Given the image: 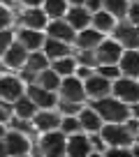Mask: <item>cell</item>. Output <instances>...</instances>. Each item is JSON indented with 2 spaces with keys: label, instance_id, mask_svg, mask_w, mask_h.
<instances>
[{
  "label": "cell",
  "instance_id": "obj_27",
  "mask_svg": "<svg viewBox=\"0 0 139 157\" xmlns=\"http://www.w3.org/2000/svg\"><path fill=\"white\" fill-rule=\"evenodd\" d=\"M77 58H72V56H63V58H56L54 63H51V69H54L56 74H60V76H70V74L77 72Z\"/></svg>",
  "mask_w": 139,
  "mask_h": 157
},
{
  "label": "cell",
  "instance_id": "obj_11",
  "mask_svg": "<svg viewBox=\"0 0 139 157\" xmlns=\"http://www.w3.org/2000/svg\"><path fill=\"white\" fill-rule=\"evenodd\" d=\"M46 37H54V39H60V42L72 44L74 37H77V30L65 19H49V23H46Z\"/></svg>",
  "mask_w": 139,
  "mask_h": 157
},
{
  "label": "cell",
  "instance_id": "obj_39",
  "mask_svg": "<svg viewBox=\"0 0 139 157\" xmlns=\"http://www.w3.org/2000/svg\"><path fill=\"white\" fill-rule=\"evenodd\" d=\"M74 74H77V76L81 78V81H84L86 76H90V74H93V69H90L88 65H81V67H79V65H77V72H74Z\"/></svg>",
  "mask_w": 139,
  "mask_h": 157
},
{
  "label": "cell",
  "instance_id": "obj_35",
  "mask_svg": "<svg viewBox=\"0 0 139 157\" xmlns=\"http://www.w3.org/2000/svg\"><path fill=\"white\" fill-rule=\"evenodd\" d=\"M12 21H14L12 10L7 5H0V30L2 28H12Z\"/></svg>",
  "mask_w": 139,
  "mask_h": 157
},
{
  "label": "cell",
  "instance_id": "obj_4",
  "mask_svg": "<svg viewBox=\"0 0 139 157\" xmlns=\"http://www.w3.org/2000/svg\"><path fill=\"white\" fill-rule=\"evenodd\" d=\"M111 93L121 102L134 104V102H139V81L132 76H118L116 81H111Z\"/></svg>",
  "mask_w": 139,
  "mask_h": 157
},
{
  "label": "cell",
  "instance_id": "obj_15",
  "mask_svg": "<svg viewBox=\"0 0 139 157\" xmlns=\"http://www.w3.org/2000/svg\"><path fill=\"white\" fill-rule=\"evenodd\" d=\"M26 58H28V49H26L21 42H12L10 49L2 53V63L7 65V67H14V69H21L26 65Z\"/></svg>",
  "mask_w": 139,
  "mask_h": 157
},
{
  "label": "cell",
  "instance_id": "obj_32",
  "mask_svg": "<svg viewBox=\"0 0 139 157\" xmlns=\"http://www.w3.org/2000/svg\"><path fill=\"white\" fill-rule=\"evenodd\" d=\"M77 63H79V65H88V67H95V65H97V58H95V49H79Z\"/></svg>",
  "mask_w": 139,
  "mask_h": 157
},
{
  "label": "cell",
  "instance_id": "obj_14",
  "mask_svg": "<svg viewBox=\"0 0 139 157\" xmlns=\"http://www.w3.org/2000/svg\"><path fill=\"white\" fill-rule=\"evenodd\" d=\"M26 95L37 104V109H54L56 104H58L56 90H46V88H42V86H37V83H30V88H28Z\"/></svg>",
  "mask_w": 139,
  "mask_h": 157
},
{
  "label": "cell",
  "instance_id": "obj_19",
  "mask_svg": "<svg viewBox=\"0 0 139 157\" xmlns=\"http://www.w3.org/2000/svg\"><path fill=\"white\" fill-rule=\"evenodd\" d=\"M102 39H104V33H100L97 28L88 25V28L77 30L74 42H77V46H79V49H95V46H97Z\"/></svg>",
  "mask_w": 139,
  "mask_h": 157
},
{
  "label": "cell",
  "instance_id": "obj_28",
  "mask_svg": "<svg viewBox=\"0 0 139 157\" xmlns=\"http://www.w3.org/2000/svg\"><path fill=\"white\" fill-rule=\"evenodd\" d=\"M42 7H44L46 19H63L65 12H67V7H70V2L67 0H44Z\"/></svg>",
  "mask_w": 139,
  "mask_h": 157
},
{
  "label": "cell",
  "instance_id": "obj_45",
  "mask_svg": "<svg viewBox=\"0 0 139 157\" xmlns=\"http://www.w3.org/2000/svg\"><path fill=\"white\" fill-rule=\"evenodd\" d=\"M2 134H5V125L0 123V136H2Z\"/></svg>",
  "mask_w": 139,
  "mask_h": 157
},
{
  "label": "cell",
  "instance_id": "obj_3",
  "mask_svg": "<svg viewBox=\"0 0 139 157\" xmlns=\"http://www.w3.org/2000/svg\"><path fill=\"white\" fill-rule=\"evenodd\" d=\"M56 93L60 95V99L65 102H77L81 104L86 99V90H84V81H81L77 74H70V76H63L60 78V86Z\"/></svg>",
  "mask_w": 139,
  "mask_h": 157
},
{
  "label": "cell",
  "instance_id": "obj_17",
  "mask_svg": "<svg viewBox=\"0 0 139 157\" xmlns=\"http://www.w3.org/2000/svg\"><path fill=\"white\" fill-rule=\"evenodd\" d=\"M118 67L121 74L139 78V49H125L118 58Z\"/></svg>",
  "mask_w": 139,
  "mask_h": 157
},
{
  "label": "cell",
  "instance_id": "obj_16",
  "mask_svg": "<svg viewBox=\"0 0 139 157\" xmlns=\"http://www.w3.org/2000/svg\"><path fill=\"white\" fill-rule=\"evenodd\" d=\"M63 19L67 21L74 30H81V28H88L90 25V12L86 10L84 5H70Z\"/></svg>",
  "mask_w": 139,
  "mask_h": 157
},
{
  "label": "cell",
  "instance_id": "obj_37",
  "mask_svg": "<svg viewBox=\"0 0 139 157\" xmlns=\"http://www.w3.org/2000/svg\"><path fill=\"white\" fill-rule=\"evenodd\" d=\"M128 21L130 23H134V25H139V2H130V7H128Z\"/></svg>",
  "mask_w": 139,
  "mask_h": 157
},
{
  "label": "cell",
  "instance_id": "obj_46",
  "mask_svg": "<svg viewBox=\"0 0 139 157\" xmlns=\"http://www.w3.org/2000/svg\"><path fill=\"white\" fill-rule=\"evenodd\" d=\"M134 136H137V139H134V141L139 143V127H137V132H134Z\"/></svg>",
  "mask_w": 139,
  "mask_h": 157
},
{
  "label": "cell",
  "instance_id": "obj_38",
  "mask_svg": "<svg viewBox=\"0 0 139 157\" xmlns=\"http://www.w3.org/2000/svg\"><path fill=\"white\" fill-rule=\"evenodd\" d=\"M84 7L93 14V12H97V10H102V0H86L84 2Z\"/></svg>",
  "mask_w": 139,
  "mask_h": 157
},
{
  "label": "cell",
  "instance_id": "obj_12",
  "mask_svg": "<svg viewBox=\"0 0 139 157\" xmlns=\"http://www.w3.org/2000/svg\"><path fill=\"white\" fill-rule=\"evenodd\" d=\"M84 90H86V95L93 97V99L104 97V95L111 93V81H109V78H104V76H100L97 72H93L90 76L84 78Z\"/></svg>",
  "mask_w": 139,
  "mask_h": 157
},
{
  "label": "cell",
  "instance_id": "obj_34",
  "mask_svg": "<svg viewBox=\"0 0 139 157\" xmlns=\"http://www.w3.org/2000/svg\"><path fill=\"white\" fill-rule=\"evenodd\" d=\"M58 106H60V116H77V111L81 109V104H77V102H65V99H58Z\"/></svg>",
  "mask_w": 139,
  "mask_h": 157
},
{
  "label": "cell",
  "instance_id": "obj_10",
  "mask_svg": "<svg viewBox=\"0 0 139 157\" xmlns=\"http://www.w3.org/2000/svg\"><path fill=\"white\" fill-rule=\"evenodd\" d=\"M23 81L16 76H10V74H0V99L2 102H14L23 95Z\"/></svg>",
  "mask_w": 139,
  "mask_h": 157
},
{
  "label": "cell",
  "instance_id": "obj_18",
  "mask_svg": "<svg viewBox=\"0 0 139 157\" xmlns=\"http://www.w3.org/2000/svg\"><path fill=\"white\" fill-rule=\"evenodd\" d=\"M77 118H79V123H81V129H86V132H90V134H97L100 129H102V125H104V120L100 118V113L95 111L93 106L79 109V111H77Z\"/></svg>",
  "mask_w": 139,
  "mask_h": 157
},
{
  "label": "cell",
  "instance_id": "obj_33",
  "mask_svg": "<svg viewBox=\"0 0 139 157\" xmlns=\"http://www.w3.org/2000/svg\"><path fill=\"white\" fill-rule=\"evenodd\" d=\"M16 39V35L12 33L10 28H2L0 30V58H2V53H5L7 49H10V44Z\"/></svg>",
  "mask_w": 139,
  "mask_h": 157
},
{
  "label": "cell",
  "instance_id": "obj_2",
  "mask_svg": "<svg viewBox=\"0 0 139 157\" xmlns=\"http://www.w3.org/2000/svg\"><path fill=\"white\" fill-rule=\"evenodd\" d=\"M100 136H102L104 143L109 146H130L134 141L132 139V129L125 123H107L100 129Z\"/></svg>",
  "mask_w": 139,
  "mask_h": 157
},
{
  "label": "cell",
  "instance_id": "obj_26",
  "mask_svg": "<svg viewBox=\"0 0 139 157\" xmlns=\"http://www.w3.org/2000/svg\"><path fill=\"white\" fill-rule=\"evenodd\" d=\"M23 67L28 69V72L37 74V72H42V69L49 67V58L44 56V51H42V49L28 51V58H26V65H23Z\"/></svg>",
  "mask_w": 139,
  "mask_h": 157
},
{
  "label": "cell",
  "instance_id": "obj_42",
  "mask_svg": "<svg viewBox=\"0 0 139 157\" xmlns=\"http://www.w3.org/2000/svg\"><path fill=\"white\" fill-rule=\"evenodd\" d=\"M0 155H7V148H5V141H2V136H0Z\"/></svg>",
  "mask_w": 139,
  "mask_h": 157
},
{
  "label": "cell",
  "instance_id": "obj_6",
  "mask_svg": "<svg viewBox=\"0 0 139 157\" xmlns=\"http://www.w3.org/2000/svg\"><path fill=\"white\" fill-rule=\"evenodd\" d=\"M114 39L118 42L123 49H139V25L134 23H118L114 25Z\"/></svg>",
  "mask_w": 139,
  "mask_h": 157
},
{
  "label": "cell",
  "instance_id": "obj_40",
  "mask_svg": "<svg viewBox=\"0 0 139 157\" xmlns=\"http://www.w3.org/2000/svg\"><path fill=\"white\" fill-rule=\"evenodd\" d=\"M130 116H134V120L139 123V102L132 104V109H130Z\"/></svg>",
  "mask_w": 139,
  "mask_h": 157
},
{
  "label": "cell",
  "instance_id": "obj_1",
  "mask_svg": "<svg viewBox=\"0 0 139 157\" xmlns=\"http://www.w3.org/2000/svg\"><path fill=\"white\" fill-rule=\"evenodd\" d=\"M93 109L100 113L104 123H125L130 118V104L121 102L118 97H109V95L97 97L93 102Z\"/></svg>",
  "mask_w": 139,
  "mask_h": 157
},
{
  "label": "cell",
  "instance_id": "obj_21",
  "mask_svg": "<svg viewBox=\"0 0 139 157\" xmlns=\"http://www.w3.org/2000/svg\"><path fill=\"white\" fill-rule=\"evenodd\" d=\"M21 23H23V28H35V30H42L46 28V23H49V19H46L44 10H40V7H28V10L21 14Z\"/></svg>",
  "mask_w": 139,
  "mask_h": 157
},
{
  "label": "cell",
  "instance_id": "obj_41",
  "mask_svg": "<svg viewBox=\"0 0 139 157\" xmlns=\"http://www.w3.org/2000/svg\"><path fill=\"white\" fill-rule=\"evenodd\" d=\"M23 5H28V7H42V2L44 0H21Z\"/></svg>",
  "mask_w": 139,
  "mask_h": 157
},
{
  "label": "cell",
  "instance_id": "obj_13",
  "mask_svg": "<svg viewBox=\"0 0 139 157\" xmlns=\"http://www.w3.org/2000/svg\"><path fill=\"white\" fill-rule=\"evenodd\" d=\"M30 120H33V127L37 132H49V129H58L60 113H56L54 109H37Z\"/></svg>",
  "mask_w": 139,
  "mask_h": 157
},
{
  "label": "cell",
  "instance_id": "obj_30",
  "mask_svg": "<svg viewBox=\"0 0 139 157\" xmlns=\"http://www.w3.org/2000/svg\"><path fill=\"white\" fill-rule=\"evenodd\" d=\"M58 129L67 136V134H74V132H79L81 129V123H79V118L77 116H60V125H58Z\"/></svg>",
  "mask_w": 139,
  "mask_h": 157
},
{
  "label": "cell",
  "instance_id": "obj_25",
  "mask_svg": "<svg viewBox=\"0 0 139 157\" xmlns=\"http://www.w3.org/2000/svg\"><path fill=\"white\" fill-rule=\"evenodd\" d=\"M60 78H63L60 74H56L51 67H46V69H42V72L35 74V81H33V83L42 86V88H46V90H58Z\"/></svg>",
  "mask_w": 139,
  "mask_h": 157
},
{
  "label": "cell",
  "instance_id": "obj_24",
  "mask_svg": "<svg viewBox=\"0 0 139 157\" xmlns=\"http://www.w3.org/2000/svg\"><path fill=\"white\" fill-rule=\"evenodd\" d=\"M90 25L93 28H97L100 33H111L116 25V16H111L107 10H97L90 14Z\"/></svg>",
  "mask_w": 139,
  "mask_h": 157
},
{
  "label": "cell",
  "instance_id": "obj_47",
  "mask_svg": "<svg viewBox=\"0 0 139 157\" xmlns=\"http://www.w3.org/2000/svg\"><path fill=\"white\" fill-rule=\"evenodd\" d=\"M128 2H139V0H128Z\"/></svg>",
  "mask_w": 139,
  "mask_h": 157
},
{
  "label": "cell",
  "instance_id": "obj_29",
  "mask_svg": "<svg viewBox=\"0 0 139 157\" xmlns=\"http://www.w3.org/2000/svg\"><path fill=\"white\" fill-rule=\"evenodd\" d=\"M128 7L130 2L128 0H102V10H107L111 16H116V19H125V14H128Z\"/></svg>",
  "mask_w": 139,
  "mask_h": 157
},
{
  "label": "cell",
  "instance_id": "obj_31",
  "mask_svg": "<svg viewBox=\"0 0 139 157\" xmlns=\"http://www.w3.org/2000/svg\"><path fill=\"white\" fill-rule=\"evenodd\" d=\"M95 69H97L100 76L109 78V81H116V78L121 76V67H118V63H114V65H95Z\"/></svg>",
  "mask_w": 139,
  "mask_h": 157
},
{
  "label": "cell",
  "instance_id": "obj_9",
  "mask_svg": "<svg viewBox=\"0 0 139 157\" xmlns=\"http://www.w3.org/2000/svg\"><path fill=\"white\" fill-rule=\"evenodd\" d=\"M65 152L72 157H86L93 152V143H90V136L81 132L67 134V141H65Z\"/></svg>",
  "mask_w": 139,
  "mask_h": 157
},
{
  "label": "cell",
  "instance_id": "obj_43",
  "mask_svg": "<svg viewBox=\"0 0 139 157\" xmlns=\"http://www.w3.org/2000/svg\"><path fill=\"white\" fill-rule=\"evenodd\" d=\"M67 2H70V5H84L86 0H67Z\"/></svg>",
  "mask_w": 139,
  "mask_h": 157
},
{
  "label": "cell",
  "instance_id": "obj_36",
  "mask_svg": "<svg viewBox=\"0 0 139 157\" xmlns=\"http://www.w3.org/2000/svg\"><path fill=\"white\" fill-rule=\"evenodd\" d=\"M12 120V106H10V102H2L0 99V123L5 125V123H10Z\"/></svg>",
  "mask_w": 139,
  "mask_h": 157
},
{
  "label": "cell",
  "instance_id": "obj_22",
  "mask_svg": "<svg viewBox=\"0 0 139 157\" xmlns=\"http://www.w3.org/2000/svg\"><path fill=\"white\" fill-rule=\"evenodd\" d=\"M42 51H44V56L49 60H56V58L67 56L70 53V46H67V42H60V39H54V37H44Z\"/></svg>",
  "mask_w": 139,
  "mask_h": 157
},
{
  "label": "cell",
  "instance_id": "obj_7",
  "mask_svg": "<svg viewBox=\"0 0 139 157\" xmlns=\"http://www.w3.org/2000/svg\"><path fill=\"white\" fill-rule=\"evenodd\" d=\"M121 53H123V46H121L116 39H102V42L95 46L97 65H114V63H118Z\"/></svg>",
  "mask_w": 139,
  "mask_h": 157
},
{
  "label": "cell",
  "instance_id": "obj_23",
  "mask_svg": "<svg viewBox=\"0 0 139 157\" xmlns=\"http://www.w3.org/2000/svg\"><path fill=\"white\" fill-rule=\"evenodd\" d=\"M12 104H14V109H12V111H14V116H16V118H23V120H30V118L35 116V111H37V104H35L26 93L21 95L19 99H14Z\"/></svg>",
  "mask_w": 139,
  "mask_h": 157
},
{
  "label": "cell",
  "instance_id": "obj_8",
  "mask_svg": "<svg viewBox=\"0 0 139 157\" xmlns=\"http://www.w3.org/2000/svg\"><path fill=\"white\" fill-rule=\"evenodd\" d=\"M2 141H5V148H7V155H26L30 150V141L26 136V132H19V129H10V132L2 134Z\"/></svg>",
  "mask_w": 139,
  "mask_h": 157
},
{
  "label": "cell",
  "instance_id": "obj_20",
  "mask_svg": "<svg viewBox=\"0 0 139 157\" xmlns=\"http://www.w3.org/2000/svg\"><path fill=\"white\" fill-rule=\"evenodd\" d=\"M16 42H21L28 51H37L44 44V33H42V30H35V28H21L19 33H16Z\"/></svg>",
  "mask_w": 139,
  "mask_h": 157
},
{
  "label": "cell",
  "instance_id": "obj_5",
  "mask_svg": "<svg viewBox=\"0 0 139 157\" xmlns=\"http://www.w3.org/2000/svg\"><path fill=\"white\" fill-rule=\"evenodd\" d=\"M65 136L60 129H49V132H42V139H40V150L44 152L46 157H58L65 152Z\"/></svg>",
  "mask_w": 139,
  "mask_h": 157
},
{
  "label": "cell",
  "instance_id": "obj_44",
  "mask_svg": "<svg viewBox=\"0 0 139 157\" xmlns=\"http://www.w3.org/2000/svg\"><path fill=\"white\" fill-rule=\"evenodd\" d=\"M130 152H132V155H139V143H137V146H132V148H130Z\"/></svg>",
  "mask_w": 139,
  "mask_h": 157
}]
</instances>
